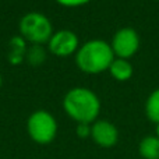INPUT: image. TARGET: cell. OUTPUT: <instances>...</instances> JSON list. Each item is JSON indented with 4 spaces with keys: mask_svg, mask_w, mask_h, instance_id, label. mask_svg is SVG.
<instances>
[{
    "mask_svg": "<svg viewBox=\"0 0 159 159\" xmlns=\"http://www.w3.org/2000/svg\"><path fill=\"white\" fill-rule=\"evenodd\" d=\"M63 109L77 124H92L101 113V101L93 91L85 87H75L66 93Z\"/></svg>",
    "mask_w": 159,
    "mask_h": 159,
    "instance_id": "cell-1",
    "label": "cell"
},
{
    "mask_svg": "<svg viewBox=\"0 0 159 159\" xmlns=\"http://www.w3.org/2000/svg\"><path fill=\"white\" fill-rule=\"evenodd\" d=\"M115 57L109 42L103 39H91L78 48L75 53V64L87 74H99L109 70Z\"/></svg>",
    "mask_w": 159,
    "mask_h": 159,
    "instance_id": "cell-2",
    "label": "cell"
},
{
    "mask_svg": "<svg viewBox=\"0 0 159 159\" xmlns=\"http://www.w3.org/2000/svg\"><path fill=\"white\" fill-rule=\"evenodd\" d=\"M20 34L24 41L31 42L32 45H43L49 42L53 35V27L50 20L45 14L38 11L27 13L20 20Z\"/></svg>",
    "mask_w": 159,
    "mask_h": 159,
    "instance_id": "cell-3",
    "label": "cell"
},
{
    "mask_svg": "<svg viewBox=\"0 0 159 159\" xmlns=\"http://www.w3.org/2000/svg\"><path fill=\"white\" fill-rule=\"evenodd\" d=\"M27 131L34 143L39 145H48L57 135V121L48 110H36L28 117Z\"/></svg>",
    "mask_w": 159,
    "mask_h": 159,
    "instance_id": "cell-4",
    "label": "cell"
},
{
    "mask_svg": "<svg viewBox=\"0 0 159 159\" xmlns=\"http://www.w3.org/2000/svg\"><path fill=\"white\" fill-rule=\"evenodd\" d=\"M110 46L116 57L129 60L140 49V35L134 28L123 27L115 32Z\"/></svg>",
    "mask_w": 159,
    "mask_h": 159,
    "instance_id": "cell-5",
    "label": "cell"
},
{
    "mask_svg": "<svg viewBox=\"0 0 159 159\" xmlns=\"http://www.w3.org/2000/svg\"><path fill=\"white\" fill-rule=\"evenodd\" d=\"M48 46H49L50 53L60 57H66L73 53H77L80 48V39L74 31L59 30L50 36Z\"/></svg>",
    "mask_w": 159,
    "mask_h": 159,
    "instance_id": "cell-6",
    "label": "cell"
},
{
    "mask_svg": "<svg viewBox=\"0 0 159 159\" xmlns=\"http://www.w3.org/2000/svg\"><path fill=\"white\" fill-rule=\"evenodd\" d=\"M91 138L102 148H112L119 141V130L112 121L98 119L91 124Z\"/></svg>",
    "mask_w": 159,
    "mask_h": 159,
    "instance_id": "cell-7",
    "label": "cell"
},
{
    "mask_svg": "<svg viewBox=\"0 0 159 159\" xmlns=\"http://www.w3.org/2000/svg\"><path fill=\"white\" fill-rule=\"evenodd\" d=\"M138 154L143 159H159V138L145 135L138 143Z\"/></svg>",
    "mask_w": 159,
    "mask_h": 159,
    "instance_id": "cell-8",
    "label": "cell"
},
{
    "mask_svg": "<svg viewBox=\"0 0 159 159\" xmlns=\"http://www.w3.org/2000/svg\"><path fill=\"white\" fill-rule=\"evenodd\" d=\"M109 73L117 81H127V80H130L133 77L134 69H133L131 63L129 60L115 57V60L112 61V64L109 67Z\"/></svg>",
    "mask_w": 159,
    "mask_h": 159,
    "instance_id": "cell-9",
    "label": "cell"
},
{
    "mask_svg": "<svg viewBox=\"0 0 159 159\" xmlns=\"http://www.w3.org/2000/svg\"><path fill=\"white\" fill-rule=\"evenodd\" d=\"M145 116L149 121L158 124L159 123V88L154 89L148 95L145 101Z\"/></svg>",
    "mask_w": 159,
    "mask_h": 159,
    "instance_id": "cell-10",
    "label": "cell"
},
{
    "mask_svg": "<svg viewBox=\"0 0 159 159\" xmlns=\"http://www.w3.org/2000/svg\"><path fill=\"white\" fill-rule=\"evenodd\" d=\"M45 49L42 48V45H32L30 49L27 50V57L28 61L34 66H38L45 60Z\"/></svg>",
    "mask_w": 159,
    "mask_h": 159,
    "instance_id": "cell-11",
    "label": "cell"
},
{
    "mask_svg": "<svg viewBox=\"0 0 159 159\" xmlns=\"http://www.w3.org/2000/svg\"><path fill=\"white\" fill-rule=\"evenodd\" d=\"M55 2L59 3L60 6H64V7H80V6L89 3L91 0H55Z\"/></svg>",
    "mask_w": 159,
    "mask_h": 159,
    "instance_id": "cell-12",
    "label": "cell"
},
{
    "mask_svg": "<svg viewBox=\"0 0 159 159\" xmlns=\"http://www.w3.org/2000/svg\"><path fill=\"white\" fill-rule=\"evenodd\" d=\"M77 135L80 138H87L91 137V124H85V123H78L77 124V130H75Z\"/></svg>",
    "mask_w": 159,
    "mask_h": 159,
    "instance_id": "cell-13",
    "label": "cell"
},
{
    "mask_svg": "<svg viewBox=\"0 0 159 159\" xmlns=\"http://www.w3.org/2000/svg\"><path fill=\"white\" fill-rule=\"evenodd\" d=\"M155 135L159 138V123L158 124H155Z\"/></svg>",
    "mask_w": 159,
    "mask_h": 159,
    "instance_id": "cell-14",
    "label": "cell"
},
{
    "mask_svg": "<svg viewBox=\"0 0 159 159\" xmlns=\"http://www.w3.org/2000/svg\"><path fill=\"white\" fill-rule=\"evenodd\" d=\"M0 87H2V75H0Z\"/></svg>",
    "mask_w": 159,
    "mask_h": 159,
    "instance_id": "cell-15",
    "label": "cell"
},
{
    "mask_svg": "<svg viewBox=\"0 0 159 159\" xmlns=\"http://www.w3.org/2000/svg\"><path fill=\"white\" fill-rule=\"evenodd\" d=\"M158 2H159V0H158Z\"/></svg>",
    "mask_w": 159,
    "mask_h": 159,
    "instance_id": "cell-16",
    "label": "cell"
}]
</instances>
